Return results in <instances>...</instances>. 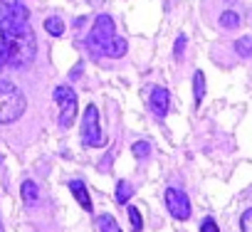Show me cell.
Instances as JSON below:
<instances>
[{"mask_svg": "<svg viewBox=\"0 0 252 232\" xmlns=\"http://www.w3.org/2000/svg\"><path fill=\"white\" fill-rule=\"evenodd\" d=\"M37 40L23 0H0V67L23 69L35 59Z\"/></svg>", "mask_w": 252, "mask_h": 232, "instance_id": "6da1fadb", "label": "cell"}, {"mask_svg": "<svg viewBox=\"0 0 252 232\" xmlns=\"http://www.w3.org/2000/svg\"><path fill=\"white\" fill-rule=\"evenodd\" d=\"M25 94L8 79H0V124H13L25 114Z\"/></svg>", "mask_w": 252, "mask_h": 232, "instance_id": "7a4b0ae2", "label": "cell"}, {"mask_svg": "<svg viewBox=\"0 0 252 232\" xmlns=\"http://www.w3.org/2000/svg\"><path fill=\"white\" fill-rule=\"evenodd\" d=\"M114 30H116V25H114V20L109 15H99L94 20V28H92L89 37H87V47H89V52L94 57H101L104 55V47L114 37Z\"/></svg>", "mask_w": 252, "mask_h": 232, "instance_id": "3957f363", "label": "cell"}, {"mask_svg": "<svg viewBox=\"0 0 252 232\" xmlns=\"http://www.w3.org/2000/svg\"><path fill=\"white\" fill-rule=\"evenodd\" d=\"M52 96H55V101L60 106V126L69 129L74 124V119H77V94H74V89L57 87Z\"/></svg>", "mask_w": 252, "mask_h": 232, "instance_id": "277c9868", "label": "cell"}, {"mask_svg": "<svg viewBox=\"0 0 252 232\" xmlns=\"http://www.w3.org/2000/svg\"><path fill=\"white\" fill-rule=\"evenodd\" d=\"M82 144L89 148H96L104 144V134L99 129V109L94 104L87 106L84 111V121H82Z\"/></svg>", "mask_w": 252, "mask_h": 232, "instance_id": "5b68a950", "label": "cell"}, {"mask_svg": "<svg viewBox=\"0 0 252 232\" xmlns=\"http://www.w3.org/2000/svg\"><path fill=\"white\" fill-rule=\"evenodd\" d=\"M166 207H168V212L176 220H188L190 217V200L178 188H168L166 190Z\"/></svg>", "mask_w": 252, "mask_h": 232, "instance_id": "8992f818", "label": "cell"}, {"mask_svg": "<svg viewBox=\"0 0 252 232\" xmlns=\"http://www.w3.org/2000/svg\"><path fill=\"white\" fill-rule=\"evenodd\" d=\"M151 109H154V114L158 116V119H163V116L168 114V109H171V94H168L166 87H154V91H151Z\"/></svg>", "mask_w": 252, "mask_h": 232, "instance_id": "52a82bcc", "label": "cell"}, {"mask_svg": "<svg viewBox=\"0 0 252 232\" xmlns=\"http://www.w3.org/2000/svg\"><path fill=\"white\" fill-rule=\"evenodd\" d=\"M126 50H129V42H126L124 37H111L109 40V45L104 47V55L101 57H109V59H119V57H124L126 55Z\"/></svg>", "mask_w": 252, "mask_h": 232, "instance_id": "ba28073f", "label": "cell"}, {"mask_svg": "<svg viewBox=\"0 0 252 232\" xmlns=\"http://www.w3.org/2000/svg\"><path fill=\"white\" fill-rule=\"evenodd\" d=\"M69 190H72V195H74V200L84 207V210H92V200H89V193H87V185L82 183V180H72L69 183Z\"/></svg>", "mask_w": 252, "mask_h": 232, "instance_id": "9c48e42d", "label": "cell"}, {"mask_svg": "<svg viewBox=\"0 0 252 232\" xmlns=\"http://www.w3.org/2000/svg\"><path fill=\"white\" fill-rule=\"evenodd\" d=\"M20 193H23L25 205H35L37 198H40V190H37V183H35V180H25L23 188H20Z\"/></svg>", "mask_w": 252, "mask_h": 232, "instance_id": "30bf717a", "label": "cell"}, {"mask_svg": "<svg viewBox=\"0 0 252 232\" xmlns=\"http://www.w3.org/2000/svg\"><path fill=\"white\" fill-rule=\"evenodd\" d=\"M193 91H195V104H200L203 96H205V74H203V69H195V74H193Z\"/></svg>", "mask_w": 252, "mask_h": 232, "instance_id": "8fae6325", "label": "cell"}, {"mask_svg": "<svg viewBox=\"0 0 252 232\" xmlns=\"http://www.w3.org/2000/svg\"><path fill=\"white\" fill-rule=\"evenodd\" d=\"M131 193H134V188L126 183V180H119V183H116V203H119V205H126V203H129Z\"/></svg>", "mask_w": 252, "mask_h": 232, "instance_id": "7c38bea8", "label": "cell"}, {"mask_svg": "<svg viewBox=\"0 0 252 232\" xmlns=\"http://www.w3.org/2000/svg\"><path fill=\"white\" fill-rule=\"evenodd\" d=\"M45 30H47L52 37H62V32H64L62 18H47V20H45Z\"/></svg>", "mask_w": 252, "mask_h": 232, "instance_id": "4fadbf2b", "label": "cell"}, {"mask_svg": "<svg viewBox=\"0 0 252 232\" xmlns=\"http://www.w3.org/2000/svg\"><path fill=\"white\" fill-rule=\"evenodd\" d=\"M235 52L240 57H252V35H245L235 42Z\"/></svg>", "mask_w": 252, "mask_h": 232, "instance_id": "5bb4252c", "label": "cell"}, {"mask_svg": "<svg viewBox=\"0 0 252 232\" xmlns=\"http://www.w3.org/2000/svg\"><path fill=\"white\" fill-rule=\"evenodd\" d=\"M96 227H99L101 232H121L119 225H116V220H114L111 215H99V217H96Z\"/></svg>", "mask_w": 252, "mask_h": 232, "instance_id": "9a60e30c", "label": "cell"}, {"mask_svg": "<svg viewBox=\"0 0 252 232\" xmlns=\"http://www.w3.org/2000/svg\"><path fill=\"white\" fill-rule=\"evenodd\" d=\"M220 25L227 28V30H235V28H240V15H237L235 10H225V13L220 15Z\"/></svg>", "mask_w": 252, "mask_h": 232, "instance_id": "2e32d148", "label": "cell"}, {"mask_svg": "<svg viewBox=\"0 0 252 232\" xmlns=\"http://www.w3.org/2000/svg\"><path fill=\"white\" fill-rule=\"evenodd\" d=\"M131 151H134V158L144 161V158H149V153H151V146H149V141H136V144L131 146Z\"/></svg>", "mask_w": 252, "mask_h": 232, "instance_id": "e0dca14e", "label": "cell"}, {"mask_svg": "<svg viewBox=\"0 0 252 232\" xmlns=\"http://www.w3.org/2000/svg\"><path fill=\"white\" fill-rule=\"evenodd\" d=\"M129 220H131V225H134V232H139V230L144 227V220H141V212H139L136 207H129Z\"/></svg>", "mask_w": 252, "mask_h": 232, "instance_id": "ac0fdd59", "label": "cell"}, {"mask_svg": "<svg viewBox=\"0 0 252 232\" xmlns=\"http://www.w3.org/2000/svg\"><path fill=\"white\" fill-rule=\"evenodd\" d=\"M240 227H242V232H252V207L242 212V217H240Z\"/></svg>", "mask_w": 252, "mask_h": 232, "instance_id": "d6986e66", "label": "cell"}, {"mask_svg": "<svg viewBox=\"0 0 252 232\" xmlns=\"http://www.w3.org/2000/svg\"><path fill=\"white\" fill-rule=\"evenodd\" d=\"M183 50H186V37L178 35V40H176V50H173V57H176V59H183Z\"/></svg>", "mask_w": 252, "mask_h": 232, "instance_id": "ffe728a7", "label": "cell"}, {"mask_svg": "<svg viewBox=\"0 0 252 232\" xmlns=\"http://www.w3.org/2000/svg\"><path fill=\"white\" fill-rule=\"evenodd\" d=\"M200 232H220L218 230V225H215V220H203V225H200Z\"/></svg>", "mask_w": 252, "mask_h": 232, "instance_id": "44dd1931", "label": "cell"}]
</instances>
